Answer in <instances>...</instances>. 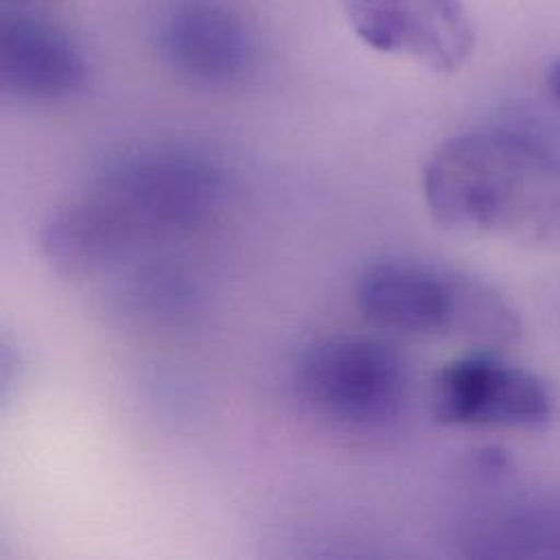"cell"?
Masks as SVG:
<instances>
[{
	"label": "cell",
	"instance_id": "obj_12",
	"mask_svg": "<svg viewBox=\"0 0 560 560\" xmlns=\"http://www.w3.org/2000/svg\"><path fill=\"white\" fill-rule=\"evenodd\" d=\"M52 0H2V7H20V9H33L39 4H46Z\"/></svg>",
	"mask_w": 560,
	"mask_h": 560
},
{
	"label": "cell",
	"instance_id": "obj_6",
	"mask_svg": "<svg viewBox=\"0 0 560 560\" xmlns=\"http://www.w3.org/2000/svg\"><path fill=\"white\" fill-rule=\"evenodd\" d=\"M429 411L444 427L534 431L551 422L553 396L540 376L494 350H470L433 376Z\"/></svg>",
	"mask_w": 560,
	"mask_h": 560
},
{
	"label": "cell",
	"instance_id": "obj_8",
	"mask_svg": "<svg viewBox=\"0 0 560 560\" xmlns=\"http://www.w3.org/2000/svg\"><path fill=\"white\" fill-rule=\"evenodd\" d=\"M341 7L365 46L431 72H457L475 50V28L459 0H341Z\"/></svg>",
	"mask_w": 560,
	"mask_h": 560
},
{
	"label": "cell",
	"instance_id": "obj_1",
	"mask_svg": "<svg viewBox=\"0 0 560 560\" xmlns=\"http://www.w3.org/2000/svg\"><path fill=\"white\" fill-rule=\"evenodd\" d=\"M422 197L455 234L560 247V149L529 129L492 125L444 140L424 162Z\"/></svg>",
	"mask_w": 560,
	"mask_h": 560
},
{
	"label": "cell",
	"instance_id": "obj_7",
	"mask_svg": "<svg viewBox=\"0 0 560 560\" xmlns=\"http://www.w3.org/2000/svg\"><path fill=\"white\" fill-rule=\"evenodd\" d=\"M155 44L177 79L206 90L241 85L258 61L256 33L230 0H166Z\"/></svg>",
	"mask_w": 560,
	"mask_h": 560
},
{
	"label": "cell",
	"instance_id": "obj_5",
	"mask_svg": "<svg viewBox=\"0 0 560 560\" xmlns=\"http://www.w3.org/2000/svg\"><path fill=\"white\" fill-rule=\"evenodd\" d=\"M140 236H175L203 225L223 203L225 175L190 147H142L112 160L92 186Z\"/></svg>",
	"mask_w": 560,
	"mask_h": 560
},
{
	"label": "cell",
	"instance_id": "obj_9",
	"mask_svg": "<svg viewBox=\"0 0 560 560\" xmlns=\"http://www.w3.org/2000/svg\"><path fill=\"white\" fill-rule=\"evenodd\" d=\"M90 63L81 44L31 9L2 7L0 90L26 105L68 103L85 92Z\"/></svg>",
	"mask_w": 560,
	"mask_h": 560
},
{
	"label": "cell",
	"instance_id": "obj_4",
	"mask_svg": "<svg viewBox=\"0 0 560 560\" xmlns=\"http://www.w3.org/2000/svg\"><path fill=\"white\" fill-rule=\"evenodd\" d=\"M409 387L405 357L394 343L376 337L319 339L293 368V389L302 407L337 429H383L402 413Z\"/></svg>",
	"mask_w": 560,
	"mask_h": 560
},
{
	"label": "cell",
	"instance_id": "obj_10",
	"mask_svg": "<svg viewBox=\"0 0 560 560\" xmlns=\"http://www.w3.org/2000/svg\"><path fill=\"white\" fill-rule=\"evenodd\" d=\"M122 214L90 190L57 206L39 228V252L63 278H90L140 247Z\"/></svg>",
	"mask_w": 560,
	"mask_h": 560
},
{
	"label": "cell",
	"instance_id": "obj_2",
	"mask_svg": "<svg viewBox=\"0 0 560 560\" xmlns=\"http://www.w3.org/2000/svg\"><path fill=\"white\" fill-rule=\"evenodd\" d=\"M357 308L378 330L503 350L521 332L518 313L488 282L433 262L387 258L357 280Z\"/></svg>",
	"mask_w": 560,
	"mask_h": 560
},
{
	"label": "cell",
	"instance_id": "obj_3",
	"mask_svg": "<svg viewBox=\"0 0 560 560\" xmlns=\"http://www.w3.org/2000/svg\"><path fill=\"white\" fill-rule=\"evenodd\" d=\"M455 497V542L466 558L560 560V492L523 488L501 448L459 462Z\"/></svg>",
	"mask_w": 560,
	"mask_h": 560
},
{
	"label": "cell",
	"instance_id": "obj_11",
	"mask_svg": "<svg viewBox=\"0 0 560 560\" xmlns=\"http://www.w3.org/2000/svg\"><path fill=\"white\" fill-rule=\"evenodd\" d=\"M549 90H551L553 98L560 103V59L549 70Z\"/></svg>",
	"mask_w": 560,
	"mask_h": 560
}]
</instances>
